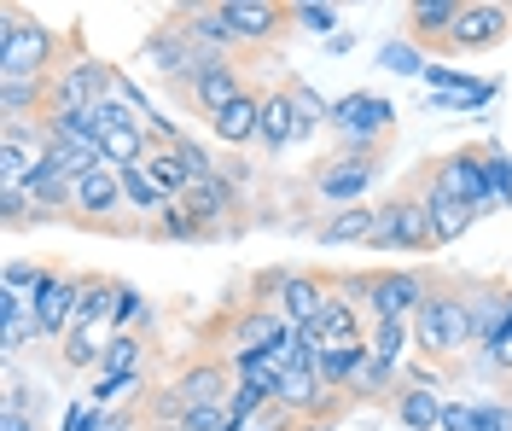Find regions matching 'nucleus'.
<instances>
[{
	"label": "nucleus",
	"mask_w": 512,
	"mask_h": 431,
	"mask_svg": "<svg viewBox=\"0 0 512 431\" xmlns=\"http://www.w3.org/2000/svg\"><path fill=\"white\" fill-rule=\"evenodd\" d=\"M297 431H332V420H297Z\"/></svg>",
	"instance_id": "nucleus-46"
},
{
	"label": "nucleus",
	"mask_w": 512,
	"mask_h": 431,
	"mask_svg": "<svg viewBox=\"0 0 512 431\" xmlns=\"http://www.w3.org/2000/svg\"><path fill=\"white\" fill-rule=\"evenodd\" d=\"M478 431H512V402H478Z\"/></svg>",
	"instance_id": "nucleus-41"
},
{
	"label": "nucleus",
	"mask_w": 512,
	"mask_h": 431,
	"mask_svg": "<svg viewBox=\"0 0 512 431\" xmlns=\"http://www.w3.org/2000/svg\"><path fill=\"white\" fill-rule=\"evenodd\" d=\"M472 298V332H478V344L489 350L501 332L512 327V298H507V286H483V292H466Z\"/></svg>",
	"instance_id": "nucleus-24"
},
{
	"label": "nucleus",
	"mask_w": 512,
	"mask_h": 431,
	"mask_svg": "<svg viewBox=\"0 0 512 431\" xmlns=\"http://www.w3.org/2000/svg\"><path fill=\"white\" fill-rule=\"evenodd\" d=\"M239 94H251V88H245V70L233 65V59H204V65H198V76H192V88H187V100L198 105L204 117L227 111Z\"/></svg>",
	"instance_id": "nucleus-15"
},
{
	"label": "nucleus",
	"mask_w": 512,
	"mask_h": 431,
	"mask_svg": "<svg viewBox=\"0 0 512 431\" xmlns=\"http://www.w3.org/2000/svg\"><path fill=\"white\" fill-rule=\"evenodd\" d=\"M291 24H297V30H315V35H332L338 30V6H315V0H303V6H291Z\"/></svg>",
	"instance_id": "nucleus-38"
},
{
	"label": "nucleus",
	"mask_w": 512,
	"mask_h": 431,
	"mask_svg": "<svg viewBox=\"0 0 512 431\" xmlns=\"http://www.w3.org/2000/svg\"><path fill=\"white\" fill-rule=\"evenodd\" d=\"M373 175H379V152H344L332 169H320L315 175V193L326 204H367V187H373Z\"/></svg>",
	"instance_id": "nucleus-11"
},
{
	"label": "nucleus",
	"mask_w": 512,
	"mask_h": 431,
	"mask_svg": "<svg viewBox=\"0 0 512 431\" xmlns=\"http://www.w3.org/2000/svg\"><path fill=\"white\" fill-rule=\"evenodd\" d=\"M117 292H123V286H117V280H82V298H76V327H105V321H111V315H117Z\"/></svg>",
	"instance_id": "nucleus-28"
},
{
	"label": "nucleus",
	"mask_w": 512,
	"mask_h": 431,
	"mask_svg": "<svg viewBox=\"0 0 512 431\" xmlns=\"http://www.w3.org/2000/svg\"><path fill=\"white\" fill-rule=\"evenodd\" d=\"M431 286L437 280H425L414 268H373L367 274V309H373V321H414L431 298Z\"/></svg>",
	"instance_id": "nucleus-4"
},
{
	"label": "nucleus",
	"mask_w": 512,
	"mask_h": 431,
	"mask_svg": "<svg viewBox=\"0 0 512 431\" xmlns=\"http://www.w3.org/2000/svg\"><path fill=\"white\" fill-rule=\"evenodd\" d=\"M390 123H396V111H390L384 94H344V100H332V129L344 134L350 152H379Z\"/></svg>",
	"instance_id": "nucleus-6"
},
{
	"label": "nucleus",
	"mask_w": 512,
	"mask_h": 431,
	"mask_svg": "<svg viewBox=\"0 0 512 431\" xmlns=\"http://www.w3.org/2000/svg\"><path fill=\"white\" fill-rule=\"evenodd\" d=\"M414 193L425 199V210H431V233H437V245H454L460 233L478 222V210H472V204H460V199H448V193L437 187V181H431V175H419Z\"/></svg>",
	"instance_id": "nucleus-19"
},
{
	"label": "nucleus",
	"mask_w": 512,
	"mask_h": 431,
	"mask_svg": "<svg viewBox=\"0 0 512 431\" xmlns=\"http://www.w3.org/2000/svg\"><path fill=\"white\" fill-rule=\"evenodd\" d=\"M251 431H262V426H251Z\"/></svg>",
	"instance_id": "nucleus-48"
},
{
	"label": "nucleus",
	"mask_w": 512,
	"mask_h": 431,
	"mask_svg": "<svg viewBox=\"0 0 512 431\" xmlns=\"http://www.w3.org/2000/svg\"><path fill=\"white\" fill-rule=\"evenodd\" d=\"M111 431H146V420H134V414H117V420H111Z\"/></svg>",
	"instance_id": "nucleus-45"
},
{
	"label": "nucleus",
	"mask_w": 512,
	"mask_h": 431,
	"mask_svg": "<svg viewBox=\"0 0 512 431\" xmlns=\"http://www.w3.org/2000/svg\"><path fill=\"white\" fill-rule=\"evenodd\" d=\"M146 169H152V181H158L169 199H187V187H192V175L187 164L175 158V146H152V158H146Z\"/></svg>",
	"instance_id": "nucleus-32"
},
{
	"label": "nucleus",
	"mask_w": 512,
	"mask_h": 431,
	"mask_svg": "<svg viewBox=\"0 0 512 431\" xmlns=\"http://www.w3.org/2000/svg\"><path fill=\"white\" fill-rule=\"evenodd\" d=\"M396 391H402V385H396V367L379 362L373 350H367V356L350 367V379H344V397H350V402L355 397H396Z\"/></svg>",
	"instance_id": "nucleus-26"
},
{
	"label": "nucleus",
	"mask_w": 512,
	"mask_h": 431,
	"mask_svg": "<svg viewBox=\"0 0 512 431\" xmlns=\"http://www.w3.org/2000/svg\"><path fill=\"white\" fill-rule=\"evenodd\" d=\"M0 210H6V228H24L30 216H41L24 181H0Z\"/></svg>",
	"instance_id": "nucleus-34"
},
{
	"label": "nucleus",
	"mask_w": 512,
	"mask_h": 431,
	"mask_svg": "<svg viewBox=\"0 0 512 431\" xmlns=\"http://www.w3.org/2000/svg\"><path fill=\"white\" fill-rule=\"evenodd\" d=\"M99 356H105V344H94V332L88 327H76L70 338H64V367H99Z\"/></svg>",
	"instance_id": "nucleus-36"
},
{
	"label": "nucleus",
	"mask_w": 512,
	"mask_h": 431,
	"mask_svg": "<svg viewBox=\"0 0 512 431\" xmlns=\"http://www.w3.org/2000/svg\"><path fill=\"white\" fill-rule=\"evenodd\" d=\"M146 431H187V426H146Z\"/></svg>",
	"instance_id": "nucleus-47"
},
{
	"label": "nucleus",
	"mask_w": 512,
	"mask_h": 431,
	"mask_svg": "<svg viewBox=\"0 0 512 431\" xmlns=\"http://www.w3.org/2000/svg\"><path fill=\"white\" fill-rule=\"evenodd\" d=\"M437 187H443L448 199L472 204V210H501L495 204V193H489V158H483V146H460V152H448V158H437V164L425 169Z\"/></svg>",
	"instance_id": "nucleus-5"
},
{
	"label": "nucleus",
	"mask_w": 512,
	"mask_h": 431,
	"mask_svg": "<svg viewBox=\"0 0 512 431\" xmlns=\"http://www.w3.org/2000/svg\"><path fill=\"white\" fill-rule=\"evenodd\" d=\"M512 35V6H495V0H466L460 6V24L448 35V53H489L495 41Z\"/></svg>",
	"instance_id": "nucleus-9"
},
{
	"label": "nucleus",
	"mask_w": 512,
	"mask_h": 431,
	"mask_svg": "<svg viewBox=\"0 0 512 431\" xmlns=\"http://www.w3.org/2000/svg\"><path fill=\"white\" fill-rule=\"evenodd\" d=\"M326 303H332V280L326 274H286L274 309L286 315V327H315L320 315H326Z\"/></svg>",
	"instance_id": "nucleus-16"
},
{
	"label": "nucleus",
	"mask_w": 512,
	"mask_h": 431,
	"mask_svg": "<svg viewBox=\"0 0 512 431\" xmlns=\"http://www.w3.org/2000/svg\"><path fill=\"white\" fill-rule=\"evenodd\" d=\"M175 24L187 30V41L204 53V59H227L239 41H233V30H227V12L222 6H187V12H175Z\"/></svg>",
	"instance_id": "nucleus-18"
},
{
	"label": "nucleus",
	"mask_w": 512,
	"mask_h": 431,
	"mask_svg": "<svg viewBox=\"0 0 512 431\" xmlns=\"http://www.w3.org/2000/svg\"><path fill=\"white\" fill-rule=\"evenodd\" d=\"M111 88H117V70L99 65V59H82V53H70L53 70V105L59 111H88V105L111 100Z\"/></svg>",
	"instance_id": "nucleus-7"
},
{
	"label": "nucleus",
	"mask_w": 512,
	"mask_h": 431,
	"mask_svg": "<svg viewBox=\"0 0 512 431\" xmlns=\"http://www.w3.org/2000/svg\"><path fill=\"white\" fill-rule=\"evenodd\" d=\"M483 158H489V193H495V204L512 210V158L501 146H483Z\"/></svg>",
	"instance_id": "nucleus-37"
},
{
	"label": "nucleus",
	"mask_w": 512,
	"mask_h": 431,
	"mask_svg": "<svg viewBox=\"0 0 512 431\" xmlns=\"http://www.w3.org/2000/svg\"><path fill=\"white\" fill-rule=\"evenodd\" d=\"M0 431H41L30 420V408H6V414H0Z\"/></svg>",
	"instance_id": "nucleus-44"
},
{
	"label": "nucleus",
	"mask_w": 512,
	"mask_h": 431,
	"mask_svg": "<svg viewBox=\"0 0 512 431\" xmlns=\"http://www.w3.org/2000/svg\"><path fill=\"white\" fill-rule=\"evenodd\" d=\"M408 344H414V321H373V332H367V350L390 367L408 356Z\"/></svg>",
	"instance_id": "nucleus-30"
},
{
	"label": "nucleus",
	"mask_w": 512,
	"mask_h": 431,
	"mask_svg": "<svg viewBox=\"0 0 512 431\" xmlns=\"http://www.w3.org/2000/svg\"><path fill=\"white\" fill-rule=\"evenodd\" d=\"M256 129H262V94H239L227 111L210 117V134H216L222 146H233V152H239V146H251Z\"/></svg>",
	"instance_id": "nucleus-23"
},
{
	"label": "nucleus",
	"mask_w": 512,
	"mask_h": 431,
	"mask_svg": "<svg viewBox=\"0 0 512 431\" xmlns=\"http://www.w3.org/2000/svg\"><path fill=\"white\" fill-rule=\"evenodd\" d=\"M128 321H146V298H140L134 286H123V292H117V315H111V327L128 332Z\"/></svg>",
	"instance_id": "nucleus-40"
},
{
	"label": "nucleus",
	"mask_w": 512,
	"mask_h": 431,
	"mask_svg": "<svg viewBox=\"0 0 512 431\" xmlns=\"http://www.w3.org/2000/svg\"><path fill=\"white\" fill-rule=\"evenodd\" d=\"M152 233H158V239H204V233H210V228H204V222L192 216L187 204L175 199V204H169V210H163V216H158V228H152Z\"/></svg>",
	"instance_id": "nucleus-33"
},
{
	"label": "nucleus",
	"mask_w": 512,
	"mask_h": 431,
	"mask_svg": "<svg viewBox=\"0 0 512 431\" xmlns=\"http://www.w3.org/2000/svg\"><path fill=\"white\" fill-rule=\"evenodd\" d=\"M222 12L239 47H268L291 24V6H274V0H222Z\"/></svg>",
	"instance_id": "nucleus-12"
},
{
	"label": "nucleus",
	"mask_w": 512,
	"mask_h": 431,
	"mask_svg": "<svg viewBox=\"0 0 512 431\" xmlns=\"http://www.w3.org/2000/svg\"><path fill=\"white\" fill-rule=\"evenodd\" d=\"M169 385H175V397L187 402V408H216V402L227 408V397H233V385H239V379H233V362L204 356V362H187Z\"/></svg>",
	"instance_id": "nucleus-14"
},
{
	"label": "nucleus",
	"mask_w": 512,
	"mask_h": 431,
	"mask_svg": "<svg viewBox=\"0 0 512 431\" xmlns=\"http://www.w3.org/2000/svg\"><path fill=\"white\" fill-rule=\"evenodd\" d=\"M396 420L408 431H437L443 426V397L431 385H402L396 391Z\"/></svg>",
	"instance_id": "nucleus-25"
},
{
	"label": "nucleus",
	"mask_w": 512,
	"mask_h": 431,
	"mask_svg": "<svg viewBox=\"0 0 512 431\" xmlns=\"http://www.w3.org/2000/svg\"><path fill=\"white\" fill-rule=\"evenodd\" d=\"M303 140V117H297V105H291L286 88H274V94H262V129H256V146H268V152H286Z\"/></svg>",
	"instance_id": "nucleus-20"
},
{
	"label": "nucleus",
	"mask_w": 512,
	"mask_h": 431,
	"mask_svg": "<svg viewBox=\"0 0 512 431\" xmlns=\"http://www.w3.org/2000/svg\"><path fill=\"white\" fill-rule=\"evenodd\" d=\"M460 6H466V0H414V6L402 12L408 41H414V47H443L448 53V35L460 24Z\"/></svg>",
	"instance_id": "nucleus-17"
},
{
	"label": "nucleus",
	"mask_w": 512,
	"mask_h": 431,
	"mask_svg": "<svg viewBox=\"0 0 512 431\" xmlns=\"http://www.w3.org/2000/svg\"><path fill=\"white\" fill-rule=\"evenodd\" d=\"M140 356H146L140 332H117V338L105 344V356H99V373H105V379H128V373L140 367Z\"/></svg>",
	"instance_id": "nucleus-31"
},
{
	"label": "nucleus",
	"mask_w": 512,
	"mask_h": 431,
	"mask_svg": "<svg viewBox=\"0 0 512 431\" xmlns=\"http://www.w3.org/2000/svg\"><path fill=\"white\" fill-rule=\"evenodd\" d=\"M286 315L274 309V303H251V309H239L233 321H227V362L233 356H262V350H274L280 338H286Z\"/></svg>",
	"instance_id": "nucleus-10"
},
{
	"label": "nucleus",
	"mask_w": 512,
	"mask_h": 431,
	"mask_svg": "<svg viewBox=\"0 0 512 431\" xmlns=\"http://www.w3.org/2000/svg\"><path fill=\"white\" fill-rule=\"evenodd\" d=\"M123 175V199H128V210H146V216H163L169 210V193H163L158 181H152V169L146 164H134V169H117Z\"/></svg>",
	"instance_id": "nucleus-29"
},
{
	"label": "nucleus",
	"mask_w": 512,
	"mask_h": 431,
	"mask_svg": "<svg viewBox=\"0 0 512 431\" xmlns=\"http://www.w3.org/2000/svg\"><path fill=\"white\" fill-rule=\"evenodd\" d=\"M355 239L361 245L373 239V204H344L320 222V245H355Z\"/></svg>",
	"instance_id": "nucleus-27"
},
{
	"label": "nucleus",
	"mask_w": 512,
	"mask_h": 431,
	"mask_svg": "<svg viewBox=\"0 0 512 431\" xmlns=\"http://www.w3.org/2000/svg\"><path fill=\"white\" fill-rule=\"evenodd\" d=\"M379 65L414 76V70H425V53H419V47H408V41H390V47H379Z\"/></svg>",
	"instance_id": "nucleus-39"
},
{
	"label": "nucleus",
	"mask_w": 512,
	"mask_h": 431,
	"mask_svg": "<svg viewBox=\"0 0 512 431\" xmlns=\"http://www.w3.org/2000/svg\"><path fill=\"white\" fill-rule=\"evenodd\" d=\"M70 210H76L82 222H94V228H123V216H117V210H128L123 175H117V169H94V175H82Z\"/></svg>",
	"instance_id": "nucleus-13"
},
{
	"label": "nucleus",
	"mask_w": 512,
	"mask_h": 431,
	"mask_svg": "<svg viewBox=\"0 0 512 431\" xmlns=\"http://www.w3.org/2000/svg\"><path fill=\"white\" fill-rule=\"evenodd\" d=\"M76 298H82V280H76V274H59V268L41 274V292H35V332H41L47 344H64V338L76 332Z\"/></svg>",
	"instance_id": "nucleus-8"
},
{
	"label": "nucleus",
	"mask_w": 512,
	"mask_h": 431,
	"mask_svg": "<svg viewBox=\"0 0 512 431\" xmlns=\"http://www.w3.org/2000/svg\"><path fill=\"white\" fill-rule=\"evenodd\" d=\"M414 344L425 362H454L466 344H478V332H472V298L460 292V286H431V298L425 309L414 315Z\"/></svg>",
	"instance_id": "nucleus-2"
},
{
	"label": "nucleus",
	"mask_w": 512,
	"mask_h": 431,
	"mask_svg": "<svg viewBox=\"0 0 512 431\" xmlns=\"http://www.w3.org/2000/svg\"><path fill=\"white\" fill-rule=\"evenodd\" d=\"M181 204H187L192 216H198L204 228L216 233L222 222H233V210H239V187H227L222 175H210V181H192Z\"/></svg>",
	"instance_id": "nucleus-22"
},
{
	"label": "nucleus",
	"mask_w": 512,
	"mask_h": 431,
	"mask_svg": "<svg viewBox=\"0 0 512 431\" xmlns=\"http://www.w3.org/2000/svg\"><path fill=\"white\" fill-rule=\"evenodd\" d=\"M373 251H437V233H431V210L414 187L396 193V199L373 204Z\"/></svg>",
	"instance_id": "nucleus-3"
},
{
	"label": "nucleus",
	"mask_w": 512,
	"mask_h": 431,
	"mask_svg": "<svg viewBox=\"0 0 512 431\" xmlns=\"http://www.w3.org/2000/svg\"><path fill=\"white\" fill-rule=\"evenodd\" d=\"M152 129L146 123H111V129L99 134V152H105V169H134L152 158Z\"/></svg>",
	"instance_id": "nucleus-21"
},
{
	"label": "nucleus",
	"mask_w": 512,
	"mask_h": 431,
	"mask_svg": "<svg viewBox=\"0 0 512 431\" xmlns=\"http://www.w3.org/2000/svg\"><path fill=\"white\" fill-rule=\"evenodd\" d=\"M64 35L24 18L18 6L0 12V82H53V70L64 65Z\"/></svg>",
	"instance_id": "nucleus-1"
},
{
	"label": "nucleus",
	"mask_w": 512,
	"mask_h": 431,
	"mask_svg": "<svg viewBox=\"0 0 512 431\" xmlns=\"http://www.w3.org/2000/svg\"><path fill=\"white\" fill-rule=\"evenodd\" d=\"M489 367H501V373H512V327L489 344Z\"/></svg>",
	"instance_id": "nucleus-43"
},
{
	"label": "nucleus",
	"mask_w": 512,
	"mask_h": 431,
	"mask_svg": "<svg viewBox=\"0 0 512 431\" xmlns=\"http://www.w3.org/2000/svg\"><path fill=\"white\" fill-rule=\"evenodd\" d=\"M286 94H291V105H297V117H303V134H315L320 123H332V105L320 100L315 88H303V82H291Z\"/></svg>",
	"instance_id": "nucleus-35"
},
{
	"label": "nucleus",
	"mask_w": 512,
	"mask_h": 431,
	"mask_svg": "<svg viewBox=\"0 0 512 431\" xmlns=\"http://www.w3.org/2000/svg\"><path fill=\"white\" fill-rule=\"evenodd\" d=\"M437 431H478V408H460V402H443V426Z\"/></svg>",
	"instance_id": "nucleus-42"
}]
</instances>
